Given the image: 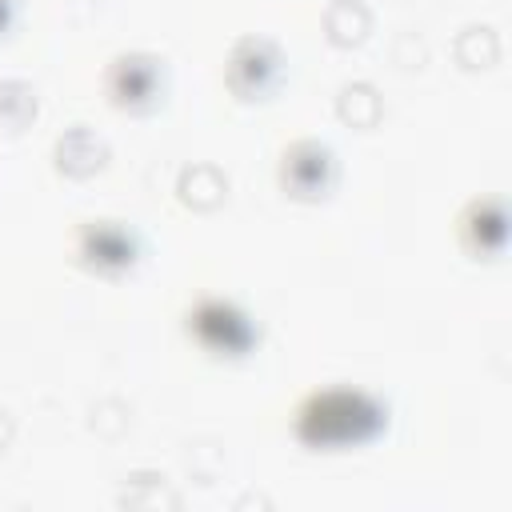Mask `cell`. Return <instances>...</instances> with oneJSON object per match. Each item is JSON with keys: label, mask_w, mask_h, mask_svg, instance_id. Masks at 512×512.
<instances>
[{"label": "cell", "mask_w": 512, "mask_h": 512, "mask_svg": "<svg viewBox=\"0 0 512 512\" xmlns=\"http://www.w3.org/2000/svg\"><path fill=\"white\" fill-rule=\"evenodd\" d=\"M168 88H172V76H168V60L160 52H148V48H128V52H116L104 68V96L116 112L124 116H156L164 104H168Z\"/></svg>", "instance_id": "3957f363"}, {"label": "cell", "mask_w": 512, "mask_h": 512, "mask_svg": "<svg viewBox=\"0 0 512 512\" xmlns=\"http://www.w3.org/2000/svg\"><path fill=\"white\" fill-rule=\"evenodd\" d=\"M40 116V92L32 80L20 76H4L0 80V132L8 136H24Z\"/></svg>", "instance_id": "4fadbf2b"}, {"label": "cell", "mask_w": 512, "mask_h": 512, "mask_svg": "<svg viewBox=\"0 0 512 512\" xmlns=\"http://www.w3.org/2000/svg\"><path fill=\"white\" fill-rule=\"evenodd\" d=\"M376 20H372V8L364 0H328L324 8V40L340 52H352L360 44H368Z\"/></svg>", "instance_id": "30bf717a"}, {"label": "cell", "mask_w": 512, "mask_h": 512, "mask_svg": "<svg viewBox=\"0 0 512 512\" xmlns=\"http://www.w3.org/2000/svg\"><path fill=\"white\" fill-rule=\"evenodd\" d=\"M184 500L180 492H172L168 476L164 472H152V468H140L124 480L120 496H116V508H132V512H176Z\"/></svg>", "instance_id": "7c38bea8"}, {"label": "cell", "mask_w": 512, "mask_h": 512, "mask_svg": "<svg viewBox=\"0 0 512 512\" xmlns=\"http://www.w3.org/2000/svg\"><path fill=\"white\" fill-rule=\"evenodd\" d=\"M12 436H16V420H12L8 408H0V452L12 444Z\"/></svg>", "instance_id": "2e32d148"}, {"label": "cell", "mask_w": 512, "mask_h": 512, "mask_svg": "<svg viewBox=\"0 0 512 512\" xmlns=\"http://www.w3.org/2000/svg\"><path fill=\"white\" fill-rule=\"evenodd\" d=\"M228 188H232L228 172L220 164H212V160H192L176 176V200L188 212H216V208H224Z\"/></svg>", "instance_id": "9c48e42d"}, {"label": "cell", "mask_w": 512, "mask_h": 512, "mask_svg": "<svg viewBox=\"0 0 512 512\" xmlns=\"http://www.w3.org/2000/svg\"><path fill=\"white\" fill-rule=\"evenodd\" d=\"M460 248L468 260H500L508 244V212L500 196H472L456 220Z\"/></svg>", "instance_id": "52a82bcc"}, {"label": "cell", "mask_w": 512, "mask_h": 512, "mask_svg": "<svg viewBox=\"0 0 512 512\" xmlns=\"http://www.w3.org/2000/svg\"><path fill=\"white\" fill-rule=\"evenodd\" d=\"M276 184L296 204H324L340 184V160L324 140L300 136L280 148Z\"/></svg>", "instance_id": "8992f818"}, {"label": "cell", "mask_w": 512, "mask_h": 512, "mask_svg": "<svg viewBox=\"0 0 512 512\" xmlns=\"http://www.w3.org/2000/svg\"><path fill=\"white\" fill-rule=\"evenodd\" d=\"M108 160H112L108 140L88 124H68L52 140V172L64 180H92L108 168Z\"/></svg>", "instance_id": "ba28073f"}, {"label": "cell", "mask_w": 512, "mask_h": 512, "mask_svg": "<svg viewBox=\"0 0 512 512\" xmlns=\"http://www.w3.org/2000/svg\"><path fill=\"white\" fill-rule=\"evenodd\" d=\"M140 236L136 228H128L124 220L112 216H96V220H80L76 236H72V256L88 276L100 280H124L128 272H136L140 264Z\"/></svg>", "instance_id": "5b68a950"}, {"label": "cell", "mask_w": 512, "mask_h": 512, "mask_svg": "<svg viewBox=\"0 0 512 512\" xmlns=\"http://www.w3.org/2000/svg\"><path fill=\"white\" fill-rule=\"evenodd\" d=\"M392 408L368 388L332 384L316 388L296 404L292 432L308 452H356L388 432Z\"/></svg>", "instance_id": "6da1fadb"}, {"label": "cell", "mask_w": 512, "mask_h": 512, "mask_svg": "<svg viewBox=\"0 0 512 512\" xmlns=\"http://www.w3.org/2000/svg\"><path fill=\"white\" fill-rule=\"evenodd\" d=\"M460 72H488L500 64V32L492 24H464L452 40Z\"/></svg>", "instance_id": "5bb4252c"}, {"label": "cell", "mask_w": 512, "mask_h": 512, "mask_svg": "<svg viewBox=\"0 0 512 512\" xmlns=\"http://www.w3.org/2000/svg\"><path fill=\"white\" fill-rule=\"evenodd\" d=\"M288 80V60L284 48L272 36H240L228 48L224 60V88L232 92L236 104H268Z\"/></svg>", "instance_id": "277c9868"}, {"label": "cell", "mask_w": 512, "mask_h": 512, "mask_svg": "<svg viewBox=\"0 0 512 512\" xmlns=\"http://www.w3.org/2000/svg\"><path fill=\"white\" fill-rule=\"evenodd\" d=\"M336 120L356 132H372L384 120V96L372 80H344L336 88Z\"/></svg>", "instance_id": "8fae6325"}, {"label": "cell", "mask_w": 512, "mask_h": 512, "mask_svg": "<svg viewBox=\"0 0 512 512\" xmlns=\"http://www.w3.org/2000/svg\"><path fill=\"white\" fill-rule=\"evenodd\" d=\"M184 332H188V340L204 356L228 360V364L248 360L260 348V340H264L256 316L248 308H240L236 300H228V296H204V300H196L184 312Z\"/></svg>", "instance_id": "7a4b0ae2"}, {"label": "cell", "mask_w": 512, "mask_h": 512, "mask_svg": "<svg viewBox=\"0 0 512 512\" xmlns=\"http://www.w3.org/2000/svg\"><path fill=\"white\" fill-rule=\"evenodd\" d=\"M16 20H20V0H0V44L16 32Z\"/></svg>", "instance_id": "9a60e30c"}]
</instances>
